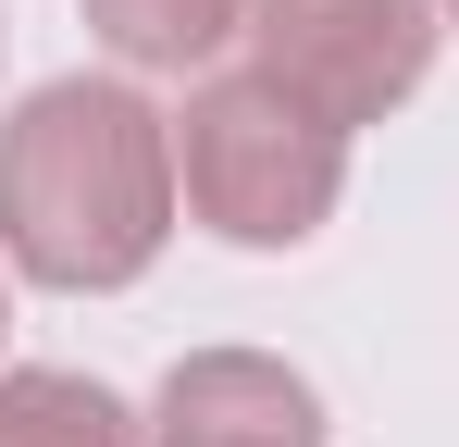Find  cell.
I'll return each instance as SVG.
<instances>
[{"label": "cell", "instance_id": "cell-3", "mask_svg": "<svg viewBox=\"0 0 459 447\" xmlns=\"http://www.w3.org/2000/svg\"><path fill=\"white\" fill-rule=\"evenodd\" d=\"M435 38H447L435 0H261L248 13V74L286 87L299 112H323L335 137H360L435 74Z\"/></svg>", "mask_w": 459, "mask_h": 447}, {"label": "cell", "instance_id": "cell-8", "mask_svg": "<svg viewBox=\"0 0 459 447\" xmlns=\"http://www.w3.org/2000/svg\"><path fill=\"white\" fill-rule=\"evenodd\" d=\"M447 25H459V0H447Z\"/></svg>", "mask_w": 459, "mask_h": 447}, {"label": "cell", "instance_id": "cell-5", "mask_svg": "<svg viewBox=\"0 0 459 447\" xmlns=\"http://www.w3.org/2000/svg\"><path fill=\"white\" fill-rule=\"evenodd\" d=\"M75 13H87V38H100L112 63L186 74V63H212V50H236L261 0H75Z\"/></svg>", "mask_w": 459, "mask_h": 447}, {"label": "cell", "instance_id": "cell-6", "mask_svg": "<svg viewBox=\"0 0 459 447\" xmlns=\"http://www.w3.org/2000/svg\"><path fill=\"white\" fill-rule=\"evenodd\" d=\"M0 447H150V423L100 385V372H0Z\"/></svg>", "mask_w": 459, "mask_h": 447}, {"label": "cell", "instance_id": "cell-2", "mask_svg": "<svg viewBox=\"0 0 459 447\" xmlns=\"http://www.w3.org/2000/svg\"><path fill=\"white\" fill-rule=\"evenodd\" d=\"M174 187L224 249H310L348 199V137L261 74H199L174 112Z\"/></svg>", "mask_w": 459, "mask_h": 447}, {"label": "cell", "instance_id": "cell-1", "mask_svg": "<svg viewBox=\"0 0 459 447\" xmlns=\"http://www.w3.org/2000/svg\"><path fill=\"white\" fill-rule=\"evenodd\" d=\"M174 212H186L174 112H150L125 74H50L0 125V261L25 286H63V298L137 286Z\"/></svg>", "mask_w": 459, "mask_h": 447}, {"label": "cell", "instance_id": "cell-4", "mask_svg": "<svg viewBox=\"0 0 459 447\" xmlns=\"http://www.w3.org/2000/svg\"><path fill=\"white\" fill-rule=\"evenodd\" d=\"M150 447H323V398L273 348H186L150 398Z\"/></svg>", "mask_w": 459, "mask_h": 447}, {"label": "cell", "instance_id": "cell-7", "mask_svg": "<svg viewBox=\"0 0 459 447\" xmlns=\"http://www.w3.org/2000/svg\"><path fill=\"white\" fill-rule=\"evenodd\" d=\"M0 323H13V298H0Z\"/></svg>", "mask_w": 459, "mask_h": 447}]
</instances>
